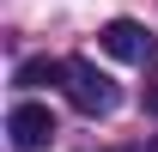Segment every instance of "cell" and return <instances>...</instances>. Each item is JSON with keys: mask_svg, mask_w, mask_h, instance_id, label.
<instances>
[{"mask_svg": "<svg viewBox=\"0 0 158 152\" xmlns=\"http://www.w3.org/2000/svg\"><path fill=\"white\" fill-rule=\"evenodd\" d=\"M140 103H146V116H158V67L146 73V91H140Z\"/></svg>", "mask_w": 158, "mask_h": 152, "instance_id": "obj_5", "label": "cell"}, {"mask_svg": "<svg viewBox=\"0 0 158 152\" xmlns=\"http://www.w3.org/2000/svg\"><path fill=\"white\" fill-rule=\"evenodd\" d=\"M98 43H103V55H116V61H146L152 55V31L134 24V19H110L98 31Z\"/></svg>", "mask_w": 158, "mask_h": 152, "instance_id": "obj_3", "label": "cell"}, {"mask_svg": "<svg viewBox=\"0 0 158 152\" xmlns=\"http://www.w3.org/2000/svg\"><path fill=\"white\" fill-rule=\"evenodd\" d=\"M6 134H12L19 152H43L49 140H55V116H49V103H12Z\"/></svg>", "mask_w": 158, "mask_h": 152, "instance_id": "obj_2", "label": "cell"}, {"mask_svg": "<svg viewBox=\"0 0 158 152\" xmlns=\"http://www.w3.org/2000/svg\"><path fill=\"white\" fill-rule=\"evenodd\" d=\"M55 79H67V61L37 55V61H24V67H19V85H55Z\"/></svg>", "mask_w": 158, "mask_h": 152, "instance_id": "obj_4", "label": "cell"}, {"mask_svg": "<svg viewBox=\"0 0 158 152\" xmlns=\"http://www.w3.org/2000/svg\"><path fill=\"white\" fill-rule=\"evenodd\" d=\"M116 152H128V146H116Z\"/></svg>", "mask_w": 158, "mask_h": 152, "instance_id": "obj_6", "label": "cell"}, {"mask_svg": "<svg viewBox=\"0 0 158 152\" xmlns=\"http://www.w3.org/2000/svg\"><path fill=\"white\" fill-rule=\"evenodd\" d=\"M61 85H67V97H73V110H79V116H110V110L122 103L116 79L98 73L91 61H67V79H61Z\"/></svg>", "mask_w": 158, "mask_h": 152, "instance_id": "obj_1", "label": "cell"}]
</instances>
